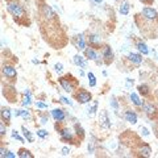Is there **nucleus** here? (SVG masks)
<instances>
[{"mask_svg":"<svg viewBox=\"0 0 158 158\" xmlns=\"http://www.w3.org/2000/svg\"><path fill=\"white\" fill-rule=\"evenodd\" d=\"M34 104H36V107L40 108V110H46L48 108V104H45V103H42V102H36Z\"/></svg>","mask_w":158,"mask_h":158,"instance_id":"obj_35","label":"nucleus"},{"mask_svg":"<svg viewBox=\"0 0 158 158\" xmlns=\"http://www.w3.org/2000/svg\"><path fill=\"white\" fill-rule=\"evenodd\" d=\"M61 100H62V103H65V104L73 106V102H71V100H69V99H67V98H65V96H61Z\"/></svg>","mask_w":158,"mask_h":158,"instance_id":"obj_39","label":"nucleus"},{"mask_svg":"<svg viewBox=\"0 0 158 158\" xmlns=\"http://www.w3.org/2000/svg\"><path fill=\"white\" fill-rule=\"evenodd\" d=\"M110 103H111V107L117 112V111H118V104H117V100H116V98H115V96H112V98H111V102H110Z\"/></svg>","mask_w":158,"mask_h":158,"instance_id":"obj_31","label":"nucleus"},{"mask_svg":"<svg viewBox=\"0 0 158 158\" xmlns=\"http://www.w3.org/2000/svg\"><path fill=\"white\" fill-rule=\"evenodd\" d=\"M99 125L104 129H110L111 128V118L108 116V112L106 110H102L100 116H99Z\"/></svg>","mask_w":158,"mask_h":158,"instance_id":"obj_4","label":"nucleus"},{"mask_svg":"<svg viewBox=\"0 0 158 158\" xmlns=\"http://www.w3.org/2000/svg\"><path fill=\"white\" fill-rule=\"evenodd\" d=\"M59 136H61V140L62 141H66V142H74V132L70 129V128H59Z\"/></svg>","mask_w":158,"mask_h":158,"instance_id":"obj_3","label":"nucleus"},{"mask_svg":"<svg viewBox=\"0 0 158 158\" xmlns=\"http://www.w3.org/2000/svg\"><path fill=\"white\" fill-rule=\"evenodd\" d=\"M41 13H42V16L48 20V21H50V20H54V19H56V13L53 12V9L49 7V6H42V8H41Z\"/></svg>","mask_w":158,"mask_h":158,"instance_id":"obj_13","label":"nucleus"},{"mask_svg":"<svg viewBox=\"0 0 158 158\" xmlns=\"http://www.w3.org/2000/svg\"><path fill=\"white\" fill-rule=\"evenodd\" d=\"M85 56L87 57V59H90V61H95L98 65H100L102 61H99V58H100V56L98 54V52L95 50L94 48H86V50H85Z\"/></svg>","mask_w":158,"mask_h":158,"instance_id":"obj_7","label":"nucleus"},{"mask_svg":"<svg viewBox=\"0 0 158 158\" xmlns=\"http://www.w3.org/2000/svg\"><path fill=\"white\" fill-rule=\"evenodd\" d=\"M140 131H141V133H142L144 136H149V132H148V129H146L145 127H141V128H140Z\"/></svg>","mask_w":158,"mask_h":158,"instance_id":"obj_41","label":"nucleus"},{"mask_svg":"<svg viewBox=\"0 0 158 158\" xmlns=\"http://www.w3.org/2000/svg\"><path fill=\"white\" fill-rule=\"evenodd\" d=\"M138 152H140L141 156H144V157H150V154H152L150 146L146 145V144H142V145L140 146V149H138Z\"/></svg>","mask_w":158,"mask_h":158,"instance_id":"obj_20","label":"nucleus"},{"mask_svg":"<svg viewBox=\"0 0 158 158\" xmlns=\"http://www.w3.org/2000/svg\"><path fill=\"white\" fill-rule=\"evenodd\" d=\"M48 121H49V115L48 113H45V115H40V123H41L42 125H45Z\"/></svg>","mask_w":158,"mask_h":158,"instance_id":"obj_33","label":"nucleus"},{"mask_svg":"<svg viewBox=\"0 0 158 158\" xmlns=\"http://www.w3.org/2000/svg\"><path fill=\"white\" fill-rule=\"evenodd\" d=\"M142 110H144V112H145L150 118H154L156 115H157V108H156V106L153 104V103H150V102H144V103H142Z\"/></svg>","mask_w":158,"mask_h":158,"instance_id":"obj_5","label":"nucleus"},{"mask_svg":"<svg viewBox=\"0 0 158 158\" xmlns=\"http://www.w3.org/2000/svg\"><path fill=\"white\" fill-rule=\"evenodd\" d=\"M7 9L15 19H24L25 17V11H24L23 6H20L17 2H8Z\"/></svg>","mask_w":158,"mask_h":158,"instance_id":"obj_1","label":"nucleus"},{"mask_svg":"<svg viewBox=\"0 0 158 158\" xmlns=\"http://www.w3.org/2000/svg\"><path fill=\"white\" fill-rule=\"evenodd\" d=\"M6 133H7V129H6V127H4V123H2V124H0V136L4 137Z\"/></svg>","mask_w":158,"mask_h":158,"instance_id":"obj_37","label":"nucleus"},{"mask_svg":"<svg viewBox=\"0 0 158 158\" xmlns=\"http://www.w3.org/2000/svg\"><path fill=\"white\" fill-rule=\"evenodd\" d=\"M6 157H8V158H15V157H16V154H13L12 152H7V153H6Z\"/></svg>","mask_w":158,"mask_h":158,"instance_id":"obj_42","label":"nucleus"},{"mask_svg":"<svg viewBox=\"0 0 158 158\" xmlns=\"http://www.w3.org/2000/svg\"><path fill=\"white\" fill-rule=\"evenodd\" d=\"M96 111H98V102H94L92 106H88L87 110H86V115L88 117H94L96 115Z\"/></svg>","mask_w":158,"mask_h":158,"instance_id":"obj_18","label":"nucleus"},{"mask_svg":"<svg viewBox=\"0 0 158 158\" xmlns=\"http://www.w3.org/2000/svg\"><path fill=\"white\" fill-rule=\"evenodd\" d=\"M157 96H158V90H157Z\"/></svg>","mask_w":158,"mask_h":158,"instance_id":"obj_46","label":"nucleus"},{"mask_svg":"<svg viewBox=\"0 0 158 158\" xmlns=\"http://www.w3.org/2000/svg\"><path fill=\"white\" fill-rule=\"evenodd\" d=\"M73 44L78 50H86V40L83 37V34H77V36L73 37Z\"/></svg>","mask_w":158,"mask_h":158,"instance_id":"obj_6","label":"nucleus"},{"mask_svg":"<svg viewBox=\"0 0 158 158\" xmlns=\"http://www.w3.org/2000/svg\"><path fill=\"white\" fill-rule=\"evenodd\" d=\"M21 103H23V106H24V107H29V106L32 104V96H31V95H25Z\"/></svg>","mask_w":158,"mask_h":158,"instance_id":"obj_29","label":"nucleus"},{"mask_svg":"<svg viewBox=\"0 0 158 158\" xmlns=\"http://www.w3.org/2000/svg\"><path fill=\"white\" fill-rule=\"evenodd\" d=\"M12 137L15 138V140H19L20 142H24V138L19 136V133H17V131H12Z\"/></svg>","mask_w":158,"mask_h":158,"instance_id":"obj_34","label":"nucleus"},{"mask_svg":"<svg viewBox=\"0 0 158 158\" xmlns=\"http://www.w3.org/2000/svg\"><path fill=\"white\" fill-rule=\"evenodd\" d=\"M140 2H141L142 4H152L153 0H140Z\"/></svg>","mask_w":158,"mask_h":158,"instance_id":"obj_43","label":"nucleus"},{"mask_svg":"<svg viewBox=\"0 0 158 158\" xmlns=\"http://www.w3.org/2000/svg\"><path fill=\"white\" fill-rule=\"evenodd\" d=\"M87 40H88V44H90L92 48H99L100 46V44H102V37L99 36V34H96V33L90 34Z\"/></svg>","mask_w":158,"mask_h":158,"instance_id":"obj_14","label":"nucleus"},{"mask_svg":"<svg viewBox=\"0 0 158 158\" xmlns=\"http://www.w3.org/2000/svg\"><path fill=\"white\" fill-rule=\"evenodd\" d=\"M17 156L20 158H33V154H31V152L27 150V149H20Z\"/></svg>","mask_w":158,"mask_h":158,"instance_id":"obj_27","label":"nucleus"},{"mask_svg":"<svg viewBox=\"0 0 158 158\" xmlns=\"http://www.w3.org/2000/svg\"><path fill=\"white\" fill-rule=\"evenodd\" d=\"M3 74L6 75L7 79H9V81H15V79H16V75H17L16 69H15L13 66H11V65H4L3 66Z\"/></svg>","mask_w":158,"mask_h":158,"instance_id":"obj_8","label":"nucleus"},{"mask_svg":"<svg viewBox=\"0 0 158 158\" xmlns=\"http://www.w3.org/2000/svg\"><path fill=\"white\" fill-rule=\"evenodd\" d=\"M129 8H131L129 3H128V2H121L120 8H118V12H120L123 16H127V15L129 13Z\"/></svg>","mask_w":158,"mask_h":158,"instance_id":"obj_19","label":"nucleus"},{"mask_svg":"<svg viewBox=\"0 0 158 158\" xmlns=\"http://www.w3.org/2000/svg\"><path fill=\"white\" fill-rule=\"evenodd\" d=\"M142 16H144V19L149 20V21H153V20H156L158 17V12L153 8L145 7V8H142Z\"/></svg>","mask_w":158,"mask_h":158,"instance_id":"obj_9","label":"nucleus"},{"mask_svg":"<svg viewBox=\"0 0 158 158\" xmlns=\"http://www.w3.org/2000/svg\"><path fill=\"white\" fill-rule=\"evenodd\" d=\"M102 58L104 59L106 62H110L112 61V58H113V53H112V49L110 45H104L102 48Z\"/></svg>","mask_w":158,"mask_h":158,"instance_id":"obj_12","label":"nucleus"},{"mask_svg":"<svg viewBox=\"0 0 158 158\" xmlns=\"http://www.w3.org/2000/svg\"><path fill=\"white\" fill-rule=\"evenodd\" d=\"M128 59H129L132 63H135V65H141L142 63V57L140 54H136V53H132V52L128 54Z\"/></svg>","mask_w":158,"mask_h":158,"instance_id":"obj_17","label":"nucleus"},{"mask_svg":"<svg viewBox=\"0 0 158 158\" xmlns=\"http://www.w3.org/2000/svg\"><path fill=\"white\" fill-rule=\"evenodd\" d=\"M75 99H77V102L79 103V104H87V103L91 102L92 95L88 91L81 88V90H78V92L75 94Z\"/></svg>","mask_w":158,"mask_h":158,"instance_id":"obj_2","label":"nucleus"},{"mask_svg":"<svg viewBox=\"0 0 158 158\" xmlns=\"http://www.w3.org/2000/svg\"><path fill=\"white\" fill-rule=\"evenodd\" d=\"M138 92H140L142 96H148V95H150V88L148 85H140L138 86Z\"/></svg>","mask_w":158,"mask_h":158,"instance_id":"obj_25","label":"nucleus"},{"mask_svg":"<svg viewBox=\"0 0 158 158\" xmlns=\"http://www.w3.org/2000/svg\"><path fill=\"white\" fill-rule=\"evenodd\" d=\"M129 99H131V102H132V103H133V104H135V106H137V107H142V103H144V102H142L141 99L138 98V95H137V94L132 92L131 95H129Z\"/></svg>","mask_w":158,"mask_h":158,"instance_id":"obj_22","label":"nucleus"},{"mask_svg":"<svg viewBox=\"0 0 158 158\" xmlns=\"http://www.w3.org/2000/svg\"><path fill=\"white\" fill-rule=\"evenodd\" d=\"M2 118L6 123H11V110L9 108H2Z\"/></svg>","mask_w":158,"mask_h":158,"instance_id":"obj_21","label":"nucleus"},{"mask_svg":"<svg viewBox=\"0 0 158 158\" xmlns=\"http://www.w3.org/2000/svg\"><path fill=\"white\" fill-rule=\"evenodd\" d=\"M73 62L81 69H86L87 67V61L85 59V57L81 56V54H75L74 58H73Z\"/></svg>","mask_w":158,"mask_h":158,"instance_id":"obj_15","label":"nucleus"},{"mask_svg":"<svg viewBox=\"0 0 158 158\" xmlns=\"http://www.w3.org/2000/svg\"><path fill=\"white\" fill-rule=\"evenodd\" d=\"M95 3H98V4H100V3H103V0H94Z\"/></svg>","mask_w":158,"mask_h":158,"instance_id":"obj_44","label":"nucleus"},{"mask_svg":"<svg viewBox=\"0 0 158 158\" xmlns=\"http://www.w3.org/2000/svg\"><path fill=\"white\" fill-rule=\"evenodd\" d=\"M133 83H135V82H133V79L127 78V87H128V88H131V87L133 86Z\"/></svg>","mask_w":158,"mask_h":158,"instance_id":"obj_40","label":"nucleus"},{"mask_svg":"<svg viewBox=\"0 0 158 158\" xmlns=\"http://www.w3.org/2000/svg\"><path fill=\"white\" fill-rule=\"evenodd\" d=\"M54 69H56L57 73H62V70H63L62 63H56V65H54Z\"/></svg>","mask_w":158,"mask_h":158,"instance_id":"obj_38","label":"nucleus"},{"mask_svg":"<svg viewBox=\"0 0 158 158\" xmlns=\"http://www.w3.org/2000/svg\"><path fill=\"white\" fill-rule=\"evenodd\" d=\"M52 116L57 123H63L66 118V113L63 110H61V108H56V110L52 111Z\"/></svg>","mask_w":158,"mask_h":158,"instance_id":"obj_11","label":"nucleus"},{"mask_svg":"<svg viewBox=\"0 0 158 158\" xmlns=\"http://www.w3.org/2000/svg\"><path fill=\"white\" fill-rule=\"evenodd\" d=\"M124 118L128 121V123H131V124H136L137 123V115H136V112L135 111H131V110H128L124 112Z\"/></svg>","mask_w":158,"mask_h":158,"instance_id":"obj_16","label":"nucleus"},{"mask_svg":"<svg viewBox=\"0 0 158 158\" xmlns=\"http://www.w3.org/2000/svg\"><path fill=\"white\" fill-rule=\"evenodd\" d=\"M23 135H24V137H25V140L28 142H33L34 141V136L32 135V132L29 129H27L25 127H23Z\"/></svg>","mask_w":158,"mask_h":158,"instance_id":"obj_24","label":"nucleus"},{"mask_svg":"<svg viewBox=\"0 0 158 158\" xmlns=\"http://www.w3.org/2000/svg\"><path fill=\"white\" fill-rule=\"evenodd\" d=\"M61 152H62V156H69L70 154V152H71V149L70 148H67V146H63Z\"/></svg>","mask_w":158,"mask_h":158,"instance_id":"obj_36","label":"nucleus"},{"mask_svg":"<svg viewBox=\"0 0 158 158\" xmlns=\"http://www.w3.org/2000/svg\"><path fill=\"white\" fill-rule=\"evenodd\" d=\"M58 81H59V83H61L62 88H63V90H65L66 92H73V91H74V85H73L71 79H69V78H66V77H62V78H59Z\"/></svg>","mask_w":158,"mask_h":158,"instance_id":"obj_10","label":"nucleus"},{"mask_svg":"<svg viewBox=\"0 0 158 158\" xmlns=\"http://www.w3.org/2000/svg\"><path fill=\"white\" fill-rule=\"evenodd\" d=\"M37 136H38L40 138H46V137L49 136V133H48V131H45V129H38V131H37Z\"/></svg>","mask_w":158,"mask_h":158,"instance_id":"obj_32","label":"nucleus"},{"mask_svg":"<svg viewBox=\"0 0 158 158\" xmlns=\"http://www.w3.org/2000/svg\"><path fill=\"white\" fill-rule=\"evenodd\" d=\"M33 63H36V65H38V63H40V62H38V59H33Z\"/></svg>","mask_w":158,"mask_h":158,"instance_id":"obj_45","label":"nucleus"},{"mask_svg":"<svg viewBox=\"0 0 158 158\" xmlns=\"http://www.w3.org/2000/svg\"><path fill=\"white\" fill-rule=\"evenodd\" d=\"M74 129H75V133H77V136H78V137H81V138L85 137V129L82 128L81 124H78V123H77V124L74 125Z\"/></svg>","mask_w":158,"mask_h":158,"instance_id":"obj_26","label":"nucleus"},{"mask_svg":"<svg viewBox=\"0 0 158 158\" xmlns=\"http://www.w3.org/2000/svg\"><path fill=\"white\" fill-rule=\"evenodd\" d=\"M20 116H21L24 120H31V118H32L31 111H29V110H20Z\"/></svg>","mask_w":158,"mask_h":158,"instance_id":"obj_28","label":"nucleus"},{"mask_svg":"<svg viewBox=\"0 0 158 158\" xmlns=\"http://www.w3.org/2000/svg\"><path fill=\"white\" fill-rule=\"evenodd\" d=\"M88 83H90L91 87H95L96 86V79H95V75H94L92 73H88Z\"/></svg>","mask_w":158,"mask_h":158,"instance_id":"obj_30","label":"nucleus"},{"mask_svg":"<svg viewBox=\"0 0 158 158\" xmlns=\"http://www.w3.org/2000/svg\"><path fill=\"white\" fill-rule=\"evenodd\" d=\"M136 46H137L138 52H140L141 54H144V56H146V54H149V49H148L146 44H144L142 41H138V42L136 44Z\"/></svg>","mask_w":158,"mask_h":158,"instance_id":"obj_23","label":"nucleus"}]
</instances>
